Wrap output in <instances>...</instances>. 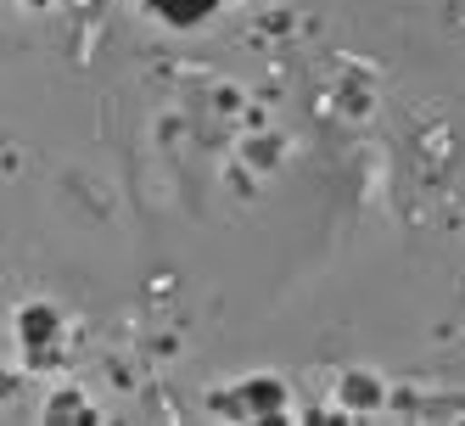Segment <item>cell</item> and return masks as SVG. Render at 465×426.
<instances>
[{
  "mask_svg": "<svg viewBox=\"0 0 465 426\" xmlns=\"http://www.w3.org/2000/svg\"><path fill=\"white\" fill-rule=\"evenodd\" d=\"M337 404H342L348 415H376V410L387 404V387H381V376H371V371H348V376L337 381Z\"/></svg>",
  "mask_w": 465,
  "mask_h": 426,
  "instance_id": "6da1fadb",
  "label": "cell"
},
{
  "mask_svg": "<svg viewBox=\"0 0 465 426\" xmlns=\"http://www.w3.org/2000/svg\"><path fill=\"white\" fill-rule=\"evenodd\" d=\"M236 392H242L247 421H286V387H281L275 376H252V381H242Z\"/></svg>",
  "mask_w": 465,
  "mask_h": 426,
  "instance_id": "7a4b0ae2",
  "label": "cell"
},
{
  "mask_svg": "<svg viewBox=\"0 0 465 426\" xmlns=\"http://www.w3.org/2000/svg\"><path fill=\"white\" fill-rule=\"evenodd\" d=\"M17 332H23L28 348H51L56 332H62V314H56L51 303H28V309L17 314Z\"/></svg>",
  "mask_w": 465,
  "mask_h": 426,
  "instance_id": "3957f363",
  "label": "cell"
},
{
  "mask_svg": "<svg viewBox=\"0 0 465 426\" xmlns=\"http://www.w3.org/2000/svg\"><path fill=\"white\" fill-rule=\"evenodd\" d=\"M146 6H152L163 23H174V28H196L203 17L219 12V0H146Z\"/></svg>",
  "mask_w": 465,
  "mask_h": 426,
  "instance_id": "277c9868",
  "label": "cell"
},
{
  "mask_svg": "<svg viewBox=\"0 0 465 426\" xmlns=\"http://www.w3.org/2000/svg\"><path fill=\"white\" fill-rule=\"evenodd\" d=\"M56 415H84V421H95V410L84 404V392H74V387H68V392H56V399L45 404V421H56Z\"/></svg>",
  "mask_w": 465,
  "mask_h": 426,
  "instance_id": "5b68a950",
  "label": "cell"
},
{
  "mask_svg": "<svg viewBox=\"0 0 465 426\" xmlns=\"http://www.w3.org/2000/svg\"><path fill=\"white\" fill-rule=\"evenodd\" d=\"M252 163H263V169H270V163H275V141H263V146L252 141Z\"/></svg>",
  "mask_w": 465,
  "mask_h": 426,
  "instance_id": "8992f818",
  "label": "cell"
},
{
  "mask_svg": "<svg viewBox=\"0 0 465 426\" xmlns=\"http://www.w3.org/2000/svg\"><path fill=\"white\" fill-rule=\"evenodd\" d=\"M28 6H51V0H28Z\"/></svg>",
  "mask_w": 465,
  "mask_h": 426,
  "instance_id": "52a82bcc",
  "label": "cell"
}]
</instances>
